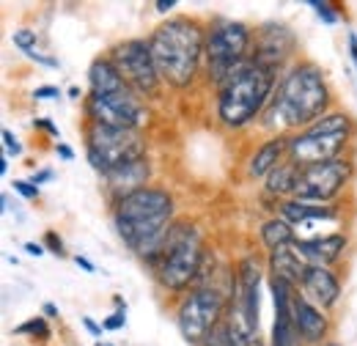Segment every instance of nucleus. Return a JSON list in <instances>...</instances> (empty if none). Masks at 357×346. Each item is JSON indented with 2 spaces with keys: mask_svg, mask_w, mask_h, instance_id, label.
<instances>
[{
  "mask_svg": "<svg viewBox=\"0 0 357 346\" xmlns=\"http://www.w3.org/2000/svg\"><path fill=\"white\" fill-rule=\"evenodd\" d=\"M42 245H45L52 256H58V259H63V256H66V253H63V239H61L55 231H47L45 242H42Z\"/></svg>",
  "mask_w": 357,
  "mask_h": 346,
  "instance_id": "obj_30",
  "label": "nucleus"
},
{
  "mask_svg": "<svg viewBox=\"0 0 357 346\" xmlns=\"http://www.w3.org/2000/svg\"><path fill=\"white\" fill-rule=\"evenodd\" d=\"M253 50V31L245 22L236 20H212L206 33V63H209V80L223 86L225 80L239 72L250 61Z\"/></svg>",
  "mask_w": 357,
  "mask_h": 346,
  "instance_id": "obj_7",
  "label": "nucleus"
},
{
  "mask_svg": "<svg viewBox=\"0 0 357 346\" xmlns=\"http://www.w3.org/2000/svg\"><path fill=\"white\" fill-rule=\"evenodd\" d=\"M347 245H349V236L335 231V234H321V236H308V239L297 236V242L291 248L308 266H333L344 256Z\"/></svg>",
  "mask_w": 357,
  "mask_h": 346,
  "instance_id": "obj_16",
  "label": "nucleus"
},
{
  "mask_svg": "<svg viewBox=\"0 0 357 346\" xmlns=\"http://www.w3.org/2000/svg\"><path fill=\"white\" fill-rule=\"evenodd\" d=\"M234 310H239L253 330H259L261 316V264L248 256L236 266V294H234Z\"/></svg>",
  "mask_w": 357,
  "mask_h": 346,
  "instance_id": "obj_14",
  "label": "nucleus"
},
{
  "mask_svg": "<svg viewBox=\"0 0 357 346\" xmlns=\"http://www.w3.org/2000/svg\"><path fill=\"white\" fill-rule=\"evenodd\" d=\"M308 6L316 8V14H319V20L324 22V25H335L338 22V14H335V8L330 6V3H321V0H308Z\"/></svg>",
  "mask_w": 357,
  "mask_h": 346,
  "instance_id": "obj_29",
  "label": "nucleus"
},
{
  "mask_svg": "<svg viewBox=\"0 0 357 346\" xmlns=\"http://www.w3.org/2000/svg\"><path fill=\"white\" fill-rule=\"evenodd\" d=\"M225 303L228 297L220 294L218 289L209 286H195L176 310V327L181 338L190 346H204L206 336L218 322H223Z\"/></svg>",
  "mask_w": 357,
  "mask_h": 346,
  "instance_id": "obj_9",
  "label": "nucleus"
},
{
  "mask_svg": "<svg viewBox=\"0 0 357 346\" xmlns=\"http://www.w3.org/2000/svg\"><path fill=\"white\" fill-rule=\"evenodd\" d=\"M149 176H151V165H149V160L143 157V160H135V163H127V165L110 171L105 176V181H107L110 193L116 195V201H121L124 195L143 190L146 181H149Z\"/></svg>",
  "mask_w": 357,
  "mask_h": 346,
  "instance_id": "obj_20",
  "label": "nucleus"
},
{
  "mask_svg": "<svg viewBox=\"0 0 357 346\" xmlns=\"http://www.w3.org/2000/svg\"><path fill=\"white\" fill-rule=\"evenodd\" d=\"M107 58L116 63V69L121 72L127 86L132 88L140 99L160 93L162 77H160V69L154 63L149 39H127V42L113 44Z\"/></svg>",
  "mask_w": 357,
  "mask_h": 346,
  "instance_id": "obj_10",
  "label": "nucleus"
},
{
  "mask_svg": "<svg viewBox=\"0 0 357 346\" xmlns=\"http://www.w3.org/2000/svg\"><path fill=\"white\" fill-rule=\"evenodd\" d=\"M0 173H8V160H6V157L0 160Z\"/></svg>",
  "mask_w": 357,
  "mask_h": 346,
  "instance_id": "obj_45",
  "label": "nucleus"
},
{
  "mask_svg": "<svg viewBox=\"0 0 357 346\" xmlns=\"http://www.w3.org/2000/svg\"><path fill=\"white\" fill-rule=\"evenodd\" d=\"M355 135V121L344 110H330L308 130L289 135L286 160L294 165H321L333 160H344V151Z\"/></svg>",
  "mask_w": 357,
  "mask_h": 346,
  "instance_id": "obj_6",
  "label": "nucleus"
},
{
  "mask_svg": "<svg viewBox=\"0 0 357 346\" xmlns=\"http://www.w3.org/2000/svg\"><path fill=\"white\" fill-rule=\"evenodd\" d=\"M22 248H25V253H28V256H36V259L47 253V248H45V245H39V242H25Z\"/></svg>",
  "mask_w": 357,
  "mask_h": 346,
  "instance_id": "obj_38",
  "label": "nucleus"
},
{
  "mask_svg": "<svg viewBox=\"0 0 357 346\" xmlns=\"http://www.w3.org/2000/svg\"><path fill=\"white\" fill-rule=\"evenodd\" d=\"M286 151H289V137H286V135H275V137H269V140H264V143L256 149V154L250 157L248 173H250L253 179H267L269 173L283 163Z\"/></svg>",
  "mask_w": 357,
  "mask_h": 346,
  "instance_id": "obj_21",
  "label": "nucleus"
},
{
  "mask_svg": "<svg viewBox=\"0 0 357 346\" xmlns=\"http://www.w3.org/2000/svg\"><path fill=\"white\" fill-rule=\"evenodd\" d=\"M204 346H234V336H231V327H228V319L218 322L212 327V333L206 336Z\"/></svg>",
  "mask_w": 357,
  "mask_h": 346,
  "instance_id": "obj_27",
  "label": "nucleus"
},
{
  "mask_svg": "<svg viewBox=\"0 0 357 346\" xmlns=\"http://www.w3.org/2000/svg\"><path fill=\"white\" fill-rule=\"evenodd\" d=\"M75 264H77L80 269H86V272H96V266H93V264H91V261L86 259V256H80V253L75 256Z\"/></svg>",
  "mask_w": 357,
  "mask_h": 346,
  "instance_id": "obj_41",
  "label": "nucleus"
},
{
  "mask_svg": "<svg viewBox=\"0 0 357 346\" xmlns=\"http://www.w3.org/2000/svg\"><path fill=\"white\" fill-rule=\"evenodd\" d=\"M305 269H308V264L294 253V248H280V250L269 253V275L283 280V283H289L291 289L303 286Z\"/></svg>",
  "mask_w": 357,
  "mask_h": 346,
  "instance_id": "obj_22",
  "label": "nucleus"
},
{
  "mask_svg": "<svg viewBox=\"0 0 357 346\" xmlns=\"http://www.w3.org/2000/svg\"><path fill=\"white\" fill-rule=\"evenodd\" d=\"M278 217L286 220L294 228H308L311 223L335 220L338 212L333 206H327V204H305V201H297V198H286V201L278 204Z\"/></svg>",
  "mask_w": 357,
  "mask_h": 346,
  "instance_id": "obj_19",
  "label": "nucleus"
},
{
  "mask_svg": "<svg viewBox=\"0 0 357 346\" xmlns=\"http://www.w3.org/2000/svg\"><path fill=\"white\" fill-rule=\"evenodd\" d=\"M127 324V308L124 310H116V313H110L105 322H102V327L107 330V333H116V330H121Z\"/></svg>",
  "mask_w": 357,
  "mask_h": 346,
  "instance_id": "obj_31",
  "label": "nucleus"
},
{
  "mask_svg": "<svg viewBox=\"0 0 357 346\" xmlns=\"http://www.w3.org/2000/svg\"><path fill=\"white\" fill-rule=\"evenodd\" d=\"M55 154H58L61 160H66V163H72V160H75V151H72L66 143H55Z\"/></svg>",
  "mask_w": 357,
  "mask_h": 346,
  "instance_id": "obj_39",
  "label": "nucleus"
},
{
  "mask_svg": "<svg viewBox=\"0 0 357 346\" xmlns=\"http://www.w3.org/2000/svg\"><path fill=\"white\" fill-rule=\"evenodd\" d=\"M86 157L91 168L102 176L110 171L143 160L146 157V143L140 132L135 130H116V127H102V124H89L86 127Z\"/></svg>",
  "mask_w": 357,
  "mask_h": 346,
  "instance_id": "obj_8",
  "label": "nucleus"
},
{
  "mask_svg": "<svg viewBox=\"0 0 357 346\" xmlns=\"http://www.w3.org/2000/svg\"><path fill=\"white\" fill-rule=\"evenodd\" d=\"M297 173H300V165H294V163H280L275 171L269 173L267 179V193L269 195H291L294 193V184H297Z\"/></svg>",
  "mask_w": 357,
  "mask_h": 346,
  "instance_id": "obj_25",
  "label": "nucleus"
},
{
  "mask_svg": "<svg viewBox=\"0 0 357 346\" xmlns=\"http://www.w3.org/2000/svg\"><path fill=\"white\" fill-rule=\"evenodd\" d=\"M96 346H113V344H102V341H99V344H96Z\"/></svg>",
  "mask_w": 357,
  "mask_h": 346,
  "instance_id": "obj_47",
  "label": "nucleus"
},
{
  "mask_svg": "<svg viewBox=\"0 0 357 346\" xmlns=\"http://www.w3.org/2000/svg\"><path fill=\"white\" fill-rule=\"evenodd\" d=\"M3 146H6V151L8 154H14V157H20L22 154V143L17 140V135L11 130H3Z\"/></svg>",
  "mask_w": 357,
  "mask_h": 346,
  "instance_id": "obj_33",
  "label": "nucleus"
},
{
  "mask_svg": "<svg viewBox=\"0 0 357 346\" xmlns=\"http://www.w3.org/2000/svg\"><path fill=\"white\" fill-rule=\"evenodd\" d=\"M278 88V72L248 61L239 72H234L218 93V119L228 130H242L256 121L272 102Z\"/></svg>",
  "mask_w": 357,
  "mask_h": 346,
  "instance_id": "obj_4",
  "label": "nucleus"
},
{
  "mask_svg": "<svg viewBox=\"0 0 357 346\" xmlns=\"http://www.w3.org/2000/svg\"><path fill=\"white\" fill-rule=\"evenodd\" d=\"M11 42L17 50H22V52H31V50H36V44H39V36H36V31H28V28H20V31H14L11 33Z\"/></svg>",
  "mask_w": 357,
  "mask_h": 346,
  "instance_id": "obj_28",
  "label": "nucleus"
},
{
  "mask_svg": "<svg viewBox=\"0 0 357 346\" xmlns=\"http://www.w3.org/2000/svg\"><path fill=\"white\" fill-rule=\"evenodd\" d=\"M300 289H303L305 300H311L321 310L335 308L341 300V280L330 266H308Z\"/></svg>",
  "mask_w": 357,
  "mask_h": 346,
  "instance_id": "obj_18",
  "label": "nucleus"
},
{
  "mask_svg": "<svg viewBox=\"0 0 357 346\" xmlns=\"http://www.w3.org/2000/svg\"><path fill=\"white\" fill-rule=\"evenodd\" d=\"M204 261H206V248L198 225L190 220H174L162 256L154 264L157 280L171 292H184L187 286L198 283Z\"/></svg>",
  "mask_w": 357,
  "mask_h": 346,
  "instance_id": "obj_5",
  "label": "nucleus"
},
{
  "mask_svg": "<svg viewBox=\"0 0 357 346\" xmlns=\"http://www.w3.org/2000/svg\"><path fill=\"white\" fill-rule=\"evenodd\" d=\"M261 242H264V248H267L269 253H275L280 248H291L297 242V228L289 225L280 217H272V220H267L261 225Z\"/></svg>",
  "mask_w": 357,
  "mask_h": 346,
  "instance_id": "obj_24",
  "label": "nucleus"
},
{
  "mask_svg": "<svg viewBox=\"0 0 357 346\" xmlns=\"http://www.w3.org/2000/svg\"><path fill=\"white\" fill-rule=\"evenodd\" d=\"M89 86H91V93H96V96L119 93V91L130 88L127 86V80L121 77V72L116 69V63H113L107 55L96 58V61L89 66Z\"/></svg>",
  "mask_w": 357,
  "mask_h": 346,
  "instance_id": "obj_23",
  "label": "nucleus"
},
{
  "mask_svg": "<svg viewBox=\"0 0 357 346\" xmlns=\"http://www.w3.org/2000/svg\"><path fill=\"white\" fill-rule=\"evenodd\" d=\"M174 195L162 187H143L116 201L113 223L124 245L146 264H157L162 256L168 231L174 225Z\"/></svg>",
  "mask_w": 357,
  "mask_h": 346,
  "instance_id": "obj_1",
  "label": "nucleus"
},
{
  "mask_svg": "<svg viewBox=\"0 0 357 346\" xmlns=\"http://www.w3.org/2000/svg\"><path fill=\"white\" fill-rule=\"evenodd\" d=\"M333 93L324 80V72L311 63L300 61L294 63L275 88L272 102L264 110L269 127H283V130H308L321 116L330 113Z\"/></svg>",
  "mask_w": 357,
  "mask_h": 346,
  "instance_id": "obj_2",
  "label": "nucleus"
},
{
  "mask_svg": "<svg viewBox=\"0 0 357 346\" xmlns=\"http://www.w3.org/2000/svg\"><path fill=\"white\" fill-rule=\"evenodd\" d=\"M272 289V303H275V324H272V344L269 346H300V336L291 319V303H294V289L278 278L269 280Z\"/></svg>",
  "mask_w": 357,
  "mask_h": 346,
  "instance_id": "obj_15",
  "label": "nucleus"
},
{
  "mask_svg": "<svg viewBox=\"0 0 357 346\" xmlns=\"http://www.w3.org/2000/svg\"><path fill=\"white\" fill-rule=\"evenodd\" d=\"M349 55H352V63L357 66V33H349Z\"/></svg>",
  "mask_w": 357,
  "mask_h": 346,
  "instance_id": "obj_42",
  "label": "nucleus"
},
{
  "mask_svg": "<svg viewBox=\"0 0 357 346\" xmlns=\"http://www.w3.org/2000/svg\"><path fill=\"white\" fill-rule=\"evenodd\" d=\"M83 107H86L89 124L140 132V127L149 121V110H146L143 99L135 93L132 88H124L119 93H105V96L89 93Z\"/></svg>",
  "mask_w": 357,
  "mask_h": 346,
  "instance_id": "obj_11",
  "label": "nucleus"
},
{
  "mask_svg": "<svg viewBox=\"0 0 357 346\" xmlns=\"http://www.w3.org/2000/svg\"><path fill=\"white\" fill-rule=\"evenodd\" d=\"M352 165L347 160H333L321 165H303L297 173V184L291 198L305 204H327L341 195V190L349 184Z\"/></svg>",
  "mask_w": 357,
  "mask_h": 346,
  "instance_id": "obj_12",
  "label": "nucleus"
},
{
  "mask_svg": "<svg viewBox=\"0 0 357 346\" xmlns=\"http://www.w3.org/2000/svg\"><path fill=\"white\" fill-rule=\"evenodd\" d=\"M66 96H69V99H80V96H83V91H80L77 86H69L66 88Z\"/></svg>",
  "mask_w": 357,
  "mask_h": 346,
  "instance_id": "obj_44",
  "label": "nucleus"
},
{
  "mask_svg": "<svg viewBox=\"0 0 357 346\" xmlns=\"http://www.w3.org/2000/svg\"><path fill=\"white\" fill-rule=\"evenodd\" d=\"M291 319H294V327H297V336H300L303 344L321 346L327 341V336H330V319H327V313H324L321 308H316L311 300L294 294Z\"/></svg>",
  "mask_w": 357,
  "mask_h": 346,
  "instance_id": "obj_17",
  "label": "nucleus"
},
{
  "mask_svg": "<svg viewBox=\"0 0 357 346\" xmlns=\"http://www.w3.org/2000/svg\"><path fill=\"white\" fill-rule=\"evenodd\" d=\"M33 99H61V88L58 86H39L33 91Z\"/></svg>",
  "mask_w": 357,
  "mask_h": 346,
  "instance_id": "obj_35",
  "label": "nucleus"
},
{
  "mask_svg": "<svg viewBox=\"0 0 357 346\" xmlns=\"http://www.w3.org/2000/svg\"><path fill=\"white\" fill-rule=\"evenodd\" d=\"M33 127H36V130H42V132H47L50 137H55V140L61 143V132H58V127H55L50 119H36V121H33Z\"/></svg>",
  "mask_w": 357,
  "mask_h": 346,
  "instance_id": "obj_34",
  "label": "nucleus"
},
{
  "mask_svg": "<svg viewBox=\"0 0 357 346\" xmlns=\"http://www.w3.org/2000/svg\"><path fill=\"white\" fill-rule=\"evenodd\" d=\"M294 47H297V39H294L291 28H286L283 22H264L253 33L250 61L280 75L283 63L294 55Z\"/></svg>",
  "mask_w": 357,
  "mask_h": 346,
  "instance_id": "obj_13",
  "label": "nucleus"
},
{
  "mask_svg": "<svg viewBox=\"0 0 357 346\" xmlns=\"http://www.w3.org/2000/svg\"><path fill=\"white\" fill-rule=\"evenodd\" d=\"M154 8H157L160 14H168L171 8H176V0H157V3H154Z\"/></svg>",
  "mask_w": 357,
  "mask_h": 346,
  "instance_id": "obj_40",
  "label": "nucleus"
},
{
  "mask_svg": "<svg viewBox=\"0 0 357 346\" xmlns=\"http://www.w3.org/2000/svg\"><path fill=\"white\" fill-rule=\"evenodd\" d=\"M83 327L89 330L93 338H102V333H105V327H102V324H96L91 316H83Z\"/></svg>",
  "mask_w": 357,
  "mask_h": 346,
  "instance_id": "obj_37",
  "label": "nucleus"
},
{
  "mask_svg": "<svg viewBox=\"0 0 357 346\" xmlns=\"http://www.w3.org/2000/svg\"><path fill=\"white\" fill-rule=\"evenodd\" d=\"M321 346H341V344H338V341H324Z\"/></svg>",
  "mask_w": 357,
  "mask_h": 346,
  "instance_id": "obj_46",
  "label": "nucleus"
},
{
  "mask_svg": "<svg viewBox=\"0 0 357 346\" xmlns=\"http://www.w3.org/2000/svg\"><path fill=\"white\" fill-rule=\"evenodd\" d=\"M206 33L195 17H171L151 31L149 47L162 83L178 91L195 83L206 58Z\"/></svg>",
  "mask_w": 357,
  "mask_h": 346,
  "instance_id": "obj_3",
  "label": "nucleus"
},
{
  "mask_svg": "<svg viewBox=\"0 0 357 346\" xmlns=\"http://www.w3.org/2000/svg\"><path fill=\"white\" fill-rule=\"evenodd\" d=\"M42 313H45L47 319H55V316H58V305L45 303V308H42Z\"/></svg>",
  "mask_w": 357,
  "mask_h": 346,
  "instance_id": "obj_43",
  "label": "nucleus"
},
{
  "mask_svg": "<svg viewBox=\"0 0 357 346\" xmlns=\"http://www.w3.org/2000/svg\"><path fill=\"white\" fill-rule=\"evenodd\" d=\"M14 193H20L22 198H28V201H36L39 198V187H33L31 181H22V179H14Z\"/></svg>",
  "mask_w": 357,
  "mask_h": 346,
  "instance_id": "obj_32",
  "label": "nucleus"
},
{
  "mask_svg": "<svg viewBox=\"0 0 357 346\" xmlns=\"http://www.w3.org/2000/svg\"><path fill=\"white\" fill-rule=\"evenodd\" d=\"M50 179H55V173L50 171V168H42V171H39V173H33V176H31L28 181H31L33 187H42V184H47Z\"/></svg>",
  "mask_w": 357,
  "mask_h": 346,
  "instance_id": "obj_36",
  "label": "nucleus"
},
{
  "mask_svg": "<svg viewBox=\"0 0 357 346\" xmlns=\"http://www.w3.org/2000/svg\"><path fill=\"white\" fill-rule=\"evenodd\" d=\"M14 336H33V338H39V341H50V324H47V316H33V319H28L25 324H20V327H14Z\"/></svg>",
  "mask_w": 357,
  "mask_h": 346,
  "instance_id": "obj_26",
  "label": "nucleus"
}]
</instances>
